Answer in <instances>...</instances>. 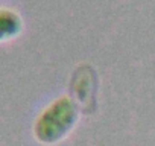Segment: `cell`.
<instances>
[{
  "mask_svg": "<svg viewBox=\"0 0 155 146\" xmlns=\"http://www.w3.org/2000/svg\"><path fill=\"white\" fill-rule=\"evenodd\" d=\"M21 18L9 9H0V41H6L21 32Z\"/></svg>",
  "mask_w": 155,
  "mask_h": 146,
  "instance_id": "cell-2",
  "label": "cell"
},
{
  "mask_svg": "<svg viewBox=\"0 0 155 146\" xmlns=\"http://www.w3.org/2000/svg\"><path fill=\"white\" fill-rule=\"evenodd\" d=\"M78 119V108L68 98L53 102L37 120L35 134L44 143H52L64 137Z\"/></svg>",
  "mask_w": 155,
  "mask_h": 146,
  "instance_id": "cell-1",
  "label": "cell"
}]
</instances>
